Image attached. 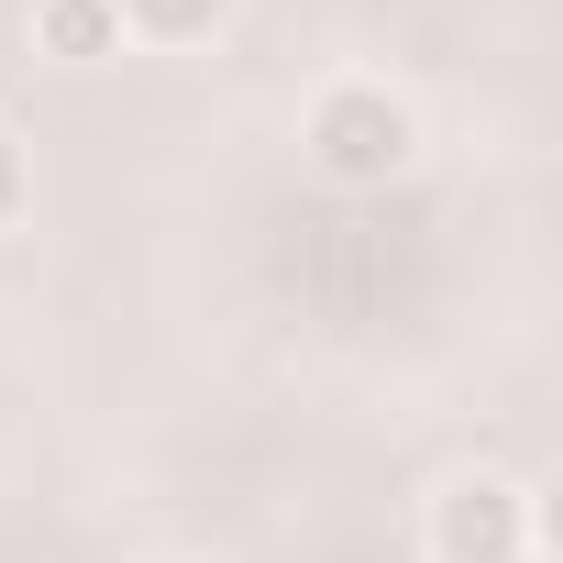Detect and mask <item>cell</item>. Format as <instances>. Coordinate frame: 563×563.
Here are the masks:
<instances>
[{
    "label": "cell",
    "instance_id": "obj_4",
    "mask_svg": "<svg viewBox=\"0 0 563 563\" xmlns=\"http://www.w3.org/2000/svg\"><path fill=\"white\" fill-rule=\"evenodd\" d=\"M111 12H133L144 34H199V23L221 12V0H111Z\"/></svg>",
    "mask_w": 563,
    "mask_h": 563
},
{
    "label": "cell",
    "instance_id": "obj_3",
    "mask_svg": "<svg viewBox=\"0 0 563 563\" xmlns=\"http://www.w3.org/2000/svg\"><path fill=\"white\" fill-rule=\"evenodd\" d=\"M45 45L56 56H111L122 45V12H111V0H45Z\"/></svg>",
    "mask_w": 563,
    "mask_h": 563
},
{
    "label": "cell",
    "instance_id": "obj_2",
    "mask_svg": "<svg viewBox=\"0 0 563 563\" xmlns=\"http://www.w3.org/2000/svg\"><path fill=\"white\" fill-rule=\"evenodd\" d=\"M519 552V497L508 486H453L442 497V563H508Z\"/></svg>",
    "mask_w": 563,
    "mask_h": 563
},
{
    "label": "cell",
    "instance_id": "obj_1",
    "mask_svg": "<svg viewBox=\"0 0 563 563\" xmlns=\"http://www.w3.org/2000/svg\"><path fill=\"white\" fill-rule=\"evenodd\" d=\"M310 144H321L332 177H398L409 166V111L376 100V89H332L321 122H310Z\"/></svg>",
    "mask_w": 563,
    "mask_h": 563
},
{
    "label": "cell",
    "instance_id": "obj_5",
    "mask_svg": "<svg viewBox=\"0 0 563 563\" xmlns=\"http://www.w3.org/2000/svg\"><path fill=\"white\" fill-rule=\"evenodd\" d=\"M12 210H23V155L0 144V221H12Z\"/></svg>",
    "mask_w": 563,
    "mask_h": 563
}]
</instances>
